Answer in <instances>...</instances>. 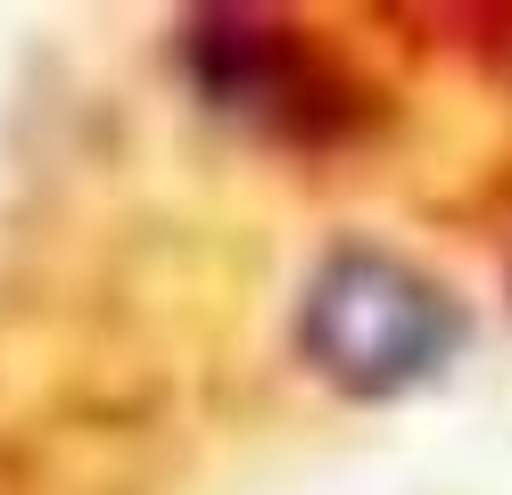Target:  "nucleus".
<instances>
[{"mask_svg":"<svg viewBox=\"0 0 512 495\" xmlns=\"http://www.w3.org/2000/svg\"><path fill=\"white\" fill-rule=\"evenodd\" d=\"M182 66L223 116H240L248 132H273V141H331L347 124V83L281 17H256V9L190 17L182 25Z\"/></svg>","mask_w":512,"mask_h":495,"instance_id":"obj_2","label":"nucleus"},{"mask_svg":"<svg viewBox=\"0 0 512 495\" xmlns=\"http://www.w3.org/2000/svg\"><path fill=\"white\" fill-rule=\"evenodd\" d=\"M463 339V314L430 273H413L405 256L347 248L306 281L298 306V347L306 363L347 396H397L430 380Z\"/></svg>","mask_w":512,"mask_h":495,"instance_id":"obj_1","label":"nucleus"}]
</instances>
